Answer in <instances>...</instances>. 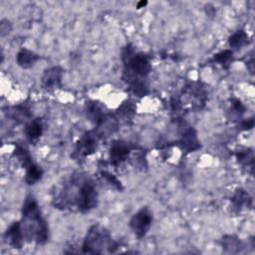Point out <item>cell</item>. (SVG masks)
Here are the masks:
<instances>
[{
    "label": "cell",
    "mask_w": 255,
    "mask_h": 255,
    "mask_svg": "<svg viewBox=\"0 0 255 255\" xmlns=\"http://www.w3.org/2000/svg\"><path fill=\"white\" fill-rule=\"evenodd\" d=\"M21 225L26 239L34 240L41 245L48 241L49 228L33 197H28L23 204Z\"/></svg>",
    "instance_id": "6da1fadb"
},
{
    "label": "cell",
    "mask_w": 255,
    "mask_h": 255,
    "mask_svg": "<svg viewBox=\"0 0 255 255\" xmlns=\"http://www.w3.org/2000/svg\"><path fill=\"white\" fill-rule=\"evenodd\" d=\"M116 248L117 244L112 240L110 232L100 225H93L89 229L82 245L83 252L90 254H100L106 249L114 252Z\"/></svg>",
    "instance_id": "7a4b0ae2"
},
{
    "label": "cell",
    "mask_w": 255,
    "mask_h": 255,
    "mask_svg": "<svg viewBox=\"0 0 255 255\" xmlns=\"http://www.w3.org/2000/svg\"><path fill=\"white\" fill-rule=\"evenodd\" d=\"M73 205H76L78 211L82 213L90 212L97 207L98 190L92 179H85L77 188V194L73 198Z\"/></svg>",
    "instance_id": "3957f363"
},
{
    "label": "cell",
    "mask_w": 255,
    "mask_h": 255,
    "mask_svg": "<svg viewBox=\"0 0 255 255\" xmlns=\"http://www.w3.org/2000/svg\"><path fill=\"white\" fill-rule=\"evenodd\" d=\"M123 57L127 59L128 71L133 72L141 77L148 76L152 71V65L149 58L144 54H135L134 50L130 48V46L126 48Z\"/></svg>",
    "instance_id": "277c9868"
},
{
    "label": "cell",
    "mask_w": 255,
    "mask_h": 255,
    "mask_svg": "<svg viewBox=\"0 0 255 255\" xmlns=\"http://www.w3.org/2000/svg\"><path fill=\"white\" fill-rule=\"evenodd\" d=\"M153 221L152 212L148 208L140 210L130 220V226L139 239L144 238L149 232Z\"/></svg>",
    "instance_id": "5b68a950"
},
{
    "label": "cell",
    "mask_w": 255,
    "mask_h": 255,
    "mask_svg": "<svg viewBox=\"0 0 255 255\" xmlns=\"http://www.w3.org/2000/svg\"><path fill=\"white\" fill-rule=\"evenodd\" d=\"M63 70L60 66H54L47 69L42 77V86L48 90H55L61 88Z\"/></svg>",
    "instance_id": "8992f818"
},
{
    "label": "cell",
    "mask_w": 255,
    "mask_h": 255,
    "mask_svg": "<svg viewBox=\"0 0 255 255\" xmlns=\"http://www.w3.org/2000/svg\"><path fill=\"white\" fill-rule=\"evenodd\" d=\"M5 238L7 243L13 247L20 249L24 244V233L21 222H13L5 232Z\"/></svg>",
    "instance_id": "52a82bcc"
},
{
    "label": "cell",
    "mask_w": 255,
    "mask_h": 255,
    "mask_svg": "<svg viewBox=\"0 0 255 255\" xmlns=\"http://www.w3.org/2000/svg\"><path fill=\"white\" fill-rule=\"evenodd\" d=\"M129 154H130V148H129V146H128V144H126L122 141L115 142L112 145L111 151H110L111 162L115 166L120 165L121 163H123L124 161L127 160Z\"/></svg>",
    "instance_id": "ba28073f"
},
{
    "label": "cell",
    "mask_w": 255,
    "mask_h": 255,
    "mask_svg": "<svg viewBox=\"0 0 255 255\" xmlns=\"http://www.w3.org/2000/svg\"><path fill=\"white\" fill-rule=\"evenodd\" d=\"M180 146L181 149L187 153L195 152L201 148L197 131L194 128H189L188 130L184 132L180 140Z\"/></svg>",
    "instance_id": "9c48e42d"
},
{
    "label": "cell",
    "mask_w": 255,
    "mask_h": 255,
    "mask_svg": "<svg viewBox=\"0 0 255 255\" xmlns=\"http://www.w3.org/2000/svg\"><path fill=\"white\" fill-rule=\"evenodd\" d=\"M38 59L39 56L28 49L20 50L16 56V62L18 64V66L23 69H29L33 67L35 65V63L38 61Z\"/></svg>",
    "instance_id": "30bf717a"
},
{
    "label": "cell",
    "mask_w": 255,
    "mask_h": 255,
    "mask_svg": "<svg viewBox=\"0 0 255 255\" xmlns=\"http://www.w3.org/2000/svg\"><path fill=\"white\" fill-rule=\"evenodd\" d=\"M231 203L233 210L236 212H240L245 208H249L252 201L248 193H246L244 189H237L231 199Z\"/></svg>",
    "instance_id": "8fae6325"
},
{
    "label": "cell",
    "mask_w": 255,
    "mask_h": 255,
    "mask_svg": "<svg viewBox=\"0 0 255 255\" xmlns=\"http://www.w3.org/2000/svg\"><path fill=\"white\" fill-rule=\"evenodd\" d=\"M97 148V140L94 135H86L78 145L77 152L80 156H89L94 153Z\"/></svg>",
    "instance_id": "7c38bea8"
},
{
    "label": "cell",
    "mask_w": 255,
    "mask_h": 255,
    "mask_svg": "<svg viewBox=\"0 0 255 255\" xmlns=\"http://www.w3.org/2000/svg\"><path fill=\"white\" fill-rule=\"evenodd\" d=\"M42 133H43V125L39 120L32 121L30 124L27 125L25 129V134L28 140L31 142L38 140L42 136Z\"/></svg>",
    "instance_id": "4fadbf2b"
},
{
    "label": "cell",
    "mask_w": 255,
    "mask_h": 255,
    "mask_svg": "<svg viewBox=\"0 0 255 255\" xmlns=\"http://www.w3.org/2000/svg\"><path fill=\"white\" fill-rule=\"evenodd\" d=\"M42 175H43V170L42 169L35 165V164H31L27 170H26V175H25V181L27 184L29 185H32V184H35L37 183L41 178H42Z\"/></svg>",
    "instance_id": "5bb4252c"
},
{
    "label": "cell",
    "mask_w": 255,
    "mask_h": 255,
    "mask_svg": "<svg viewBox=\"0 0 255 255\" xmlns=\"http://www.w3.org/2000/svg\"><path fill=\"white\" fill-rule=\"evenodd\" d=\"M228 42L231 48L240 49L248 44V35L243 30H239L229 37Z\"/></svg>",
    "instance_id": "9a60e30c"
},
{
    "label": "cell",
    "mask_w": 255,
    "mask_h": 255,
    "mask_svg": "<svg viewBox=\"0 0 255 255\" xmlns=\"http://www.w3.org/2000/svg\"><path fill=\"white\" fill-rule=\"evenodd\" d=\"M233 58V52L231 50H223L214 55L213 61L220 64L222 66L229 65Z\"/></svg>",
    "instance_id": "2e32d148"
},
{
    "label": "cell",
    "mask_w": 255,
    "mask_h": 255,
    "mask_svg": "<svg viewBox=\"0 0 255 255\" xmlns=\"http://www.w3.org/2000/svg\"><path fill=\"white\" fill-rule=\"evenodd\" d=\"M11 117L13 119H21V121H25L30 117V114L23 107H14L11 111Z\"/></svg>",
    "instance_id": "e0dca14e"
},
{
    "label": "cell",
    "mask_w": 255,
    "mask_h": 255,
    "mask_svg": "<svg viewBox=\"0 0 255 255\" xmlns=\"http://www.w3.org/2000/svg\"><path fill=\"white\" fill-rule=\"evenodd\" d=\"M236 157L238 159V162H240L241 164H244V165L248 166L249 164L253 163V154H252V152L241 151V152L237 153Z\"/></svg>",
    "instance_id": "ac0fdd59"
},
{
    "label": "cell",
    "mask_w": 255,
    "mask_h": 255,
    "mask_svg": "<svg viewBox=\"0 0 255 255\" xmlns=\"http://www.w3.org/2000/svg\"><path fill=\"white\" fill-rule=\"evenodd\" d=\"M102 176L106 179V181H107L108 183H110L111 185H113V186L116 187L117 189H119V190H122V189H123L121 182L117 179V177H116L114 174H112V173H110V172H108V171H103V172H102Z\"/></svg>",
    "instance_id": "d6986e66"
},
{
    "label": "cell",
    "mask_w": 255,
    "mask_h": 255,
    "mask_svg": "<svg viewBox=\"0 0 255 255\" xmlns=\"http://www.w3.org/2000/svg\"><path fill=\"white\" fill-rule=\"evenodd\" d=\"M223 246L225 248H229L230 251L232 252L234 248H238L240 246V242L238 239L234 238L233 236H227V237H224L223 239Z\"/></svg>",
    "instance_id": "ffe728a7"
},
{
    "label": "cell",
    "mask_w": 255,
    "mask_h": 255,
    "mask_svg": "<svg viewBox=\"0 0 255 255\" xmlns=\"http://www.w3.org/2000/svg\"><path fill=\"white\" fill-rule=\"evenodd\" d=\"M11 24L8 20L6 19H3L1 21V23H0V33H1V36H5L6 34H8L10 31H11Z\"/></svg>",
    "instance_id": "44dd1931"
},
{
    "label": "cell",
    "mask_w": 255,
    "mask_h": 255,
    "mask_svg": "<svg viewBox=\"0 0 255 255\" xmlns=\"http://www.w3.org/2000/svg\"><path fill=\"white\" fill-rule=\"evenodd\" d=\"M232 109H233V111H235V113L237 115H242L244 113V110H245L243 104L239 100H234L233 101Z\"/></svg>",
    "instance_id": "7402d4cb"
},
{
    "label": "cell",
    "mask_w": 255,
    "mask_h": 255,
    "mask_svg": "<svg viewBox=\"0 0 255 255\" xmlns=\"http://www.w3.org/2000/svg\"><path fill=\"white\" fill-rule=\"evenodd\" d=\"M253 126H254V122H253L252 119L247 120V121H245L243 123V128H244V129H251V128H253Z\"/></svg>",
    "instance_id": "603a6c76"
},
{
    "label": "cell",
    "mask_w": 255,
    "mask_h": 255,
    "mask_svg": "<svg viewBox=\"0 0 255 255\" xmlns=\"http://www.w3.org/2000/svg\"><path fill=\"white\" fill-rule=\"evenodd\" d=\"M147 4H148V1H141V2H139V3L137 4V8H138V9H141V8L145 7Z\"/></svg>",
    "instance_id": "cb8c5ba5"
}]
</instances>
